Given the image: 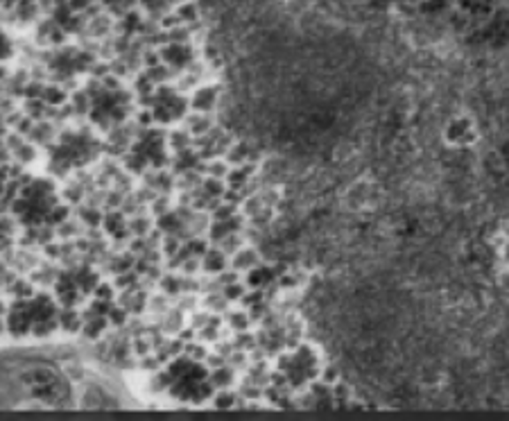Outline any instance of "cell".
Listing matches in <instances>:
<instances>
[{"instance_id":"1","label":"cell","mask_w":509,"mask_h":421,"mask_svg":"<svg viewBox=\"0 0 509 421\" xmlns=\"http://www.w3.org/2000/svg\"><path fill=\"white\" fill-rule=\"evenodd\" d=\"M193 0H0V344L100 342L193 290L233 134Z\"/></svg>"}]
</instances>
